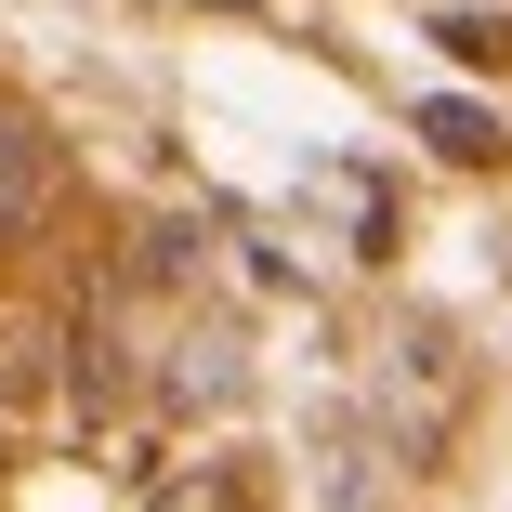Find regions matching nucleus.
Segmentation results:
<instances>
[{
    "label": "nucleus",
    "instance_id": "nucleus-1",
    "mask_svg": "<svg viewBox=\"0 0 512 512\" xmlns=\"http://www.w3.org/2000/svg\"><path fill=\"white\" fill-rule=\"evenodd\" d=\"M421 145H447V158H499V119L460 106V92H434V106H421Z\"/></svg>",
    "mask_w": 512,
    "mask_h": 512
},
{
    "label": "nucleus",
    "instance_id": "nucleus-2",
    "mask_svg": "<svg viewBox=\"0 0 512 512\" xmlns=\"http://www.w3.org/2000/svg\"><path fill=\"white\" fill-rule=\"evenodd\" d=\"M27 197H40V145H27L14 119H0V224H14V211H27Z\"/></svg>",
    "mask_w": 512,
    "mask_h": 512
}]
</instances>
